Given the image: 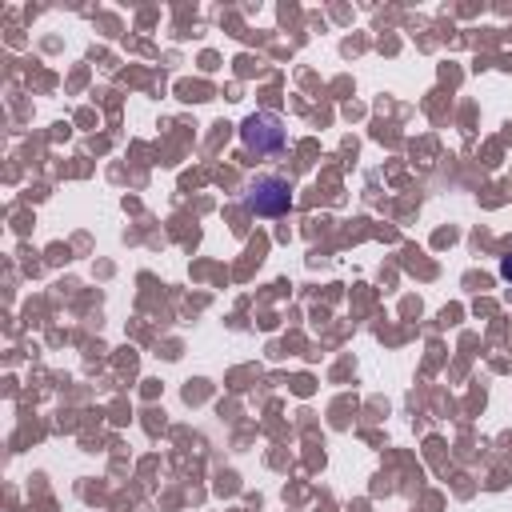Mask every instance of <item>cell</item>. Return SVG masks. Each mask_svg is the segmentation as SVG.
<instances>
[{
  "mask_svg": "<svg viewBox=\"0 0 512 512\" xmlns=\"http://www.w3.org/2000/svg\"><path fill=\"white\" fill-rule=\"evenodd\" d=\"M500 272H504V276H508V280H512V256H508V260H504V264H500Z\"/></svg>",
  "mask_w": 512,
  "mask_h": 512,
  "instance_id": "3",
  "label": "cell"
},
{
  "mask_svg": "<svg viewBox=\"0 0 512 512\" xmlns=\"http://www.w3.org/2000/svg\"><path fill=\"white\" fill-rule=\"evenodd\" d=\"M244 208L252 216H284L292 208V184L284 176H272V172H260L248 192H244Z\"/></svg>",
  "mask_w": 512,
  "mask_h": 512,
  "instance_id": "1",
  "label": "cell"
},
{
  "mask_svg": "<svg viewBox=\"0 0 512 512\" xmlns=\"http://www.w3.org/2000/svg\"><path fill=\"white\" fill-rule=\"evenodd\" d=\"M240 140H244V148H252V152L264 156V152H280L284 140H288V132H284V124H280L276 112H252L240 124Z\"/></svg>",
  "mask_w": 512,
  "mask_h": 512,
  "instance_id": "2",
  "label": "cell"
}]
</instances>
